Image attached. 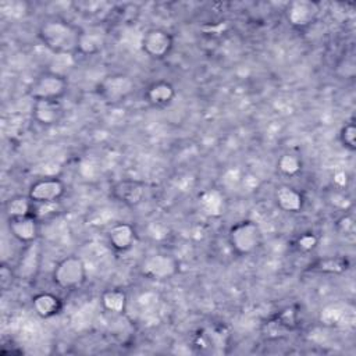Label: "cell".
I'll list each match as a JSON object with an SVG mask.
<instances>
[{
  "instance_id": "obj_29",
  "label": "cell",
  "mask_w": 356,
  "mask_h": 356,
  "mask_svg": "<svg viewBox=\"0 0 356 356\" xmlns=\"http://www.w3.org/2000/svg\"><path fill=\"white\" fill-rule=\"evenodd\" d=\"M334 182H335L338 186L346 185V182H348V175H346V172L338 171V172L334 175Z\"/></svg>"
},
{
  "instance_id": "obj_22",
  "label": "cell",
  "mask_w": 356,
  "mask_h": 356,
  "mask_svg": "<svg viewBox=\"0 0 356 356\" xmlns=\"http://www.w3.org/2000/svg\"><path fill=\"white\" fill-rule=\"evenodd\" d=\"M102 306L113 314H121L127 307V295L121 289H107L102 295Z\"/></svg>"
},
{
  "instance_id": "obj_15",
  "label": "cell",
  "mask_w": 356,
  "mask_h": 356,
  "mask_svg": "<svg viewBox=\"0 0 356 356\" xmlns=\"http://www.w3.org/2000/svg\"><path fill=\"white\" fill-rule=\"evenodd\" d=\"M199 207L209 217H220L225 209V197L220 189L210 188L199 195Z\"/></svg>"
},
{
  "instance_id": "obj_2",
  "label": "cell",
  "mask_w": 356,
  "mask_h": 356,
  "mask_svg": "<svg viewBox=\"0 0 356 356\" xmlns=\"http://www.w3.org/2000/svg\"><path fill=\"white\" fill-rule=\"evenodd\" d=\"M261 229L252 220H243L234 224L228 231V242L232 250L239 256L254 253L261 245Z\"/></svg>"
},
{
  "instance_id": "obj_19",
  "label": "cell",
  "mask_w": 356,
  "mask_h": 356,
  "mask_svg": "<svg viewBox=\"0 0 356 356\" xmlns=\"http://www.w3.org/2000/svg\"><path fill=\"white\" fill-rule=\"evenodd\" d=\"M321 321L327 325H338L342 324L343 320L348 323V320L353 318V307L348 305H330L321 310Z\"/></svg>"
},
{
  "instance_id": "obj_25",
  "label": "cell",
  "mask_w": 356,
  "mask_h": 356,
  "mask_svg": "<svg viewBox=\"0 0 356 356\" xmlns=\"http://www.w3.org/2000/svg\"><path fill=\"white\" fill-rule=\"evenodd\" d=\"M0 11L11 18H17L28 11V4L21 0H3L0 1Z\"/></svg>"
},
{
  "instance_id": "obj_23",
  "label": "cell",
  "mask_w": 356,
  "mask_h": 356,
  "mask_svg": "<svg viewBox=\"0 0 356 356\" xmlns=\"http://www.w3.org/2000/svg\"><path fill=\"white\" fill-rule=\"evenodd\" d=\"M277 167H278V170H280L284 175L293 177V175H296V174L300 172V170H302V160H300L296 154L285 153V154H282V156L278 159Z\"/></svg>"
},
{
  "instance_id": "obj_12",
  "label": "cell",
  "mask_w": 356,
  "mask_h": 356,
  "mask_svg": "<svg viewBox=\"0 0 356 356\" xmlns=\"http://www.w3.org/2000/svg\"><path fill=\"white\" fill-rule=\"evenodd\" d=\"M63 115V107L58 100H35L32 106L33 120L44 127L54 125Z\"/></svg>"
},
{
  "instance_id": "obj_1",
  "label": "cell",
  "mask_w": 356,
  "mask_h": 356,
  "mask_svg": "<svg viewBox=\"0 0 356 356\" xmlns=\"http://www.w3.org/2000/svg\"><path fill=\"white\" fill-rule=\"evenodd\" d=\"M81 29L64 19H46L39 26L40 42L54 54H72L78 51Z\"/></svg>"
},
{
  "instance_id": "obj_10",
  "label": "cell",
  "mask_w": 356,
  "mask_h": 356,
  "mask_svg": "<svg viewBox=\"0 0 356 356\" xmlns=\"http://www.w3.org/2000/svg\"><path fill=\"white\" fill-rule=\"evenodd\" d=\"M146 188L136 179H121L111 186V196L127 206H136L145 197Z\"/></svg>"
},
{
  "instance_id": "obj_27",
  "label": "cell",
  "mask_w": 356,
  "mask_h": 356,
  "mask_svg": "<svg viewBox=\"0 0 356 356\" xmlns=\"http://www.w3.org/2000/svg\"><path fill=\"white\" fill-rule=\"evenodd\" d=\"M296 245H298V249H299V250H302V252H310V250H313V249L316 248V245H317V238H316L314 234L307 232V234H303V235H300V236L298 238Z\"/></svg>"
},
{
  "instance_id": "obj_24",
  "label": "cell",
  "mask_w": 356,
  "mask_h": 356,
  "mask_svg": "<svg viewBox=\"0 0 356 356\" xmlns=\"http://www.w3.org/2000/svg\"><path fill=\"white\" fill-rule=\"evenodd\" d=\"M61 207L58 202H46V203H35L33 207V216L40 220H49L51 217H56L60 213Z\"/></svg>"
},
{
  "instance_id": "obj_5",
  "label": "cell",
  "mask_w": 356,
  "mask_h": 356,
  "mask_svg": "<svg viewBox=\"0 0 356 356\" xmlns=\"http://www.w3.org/2000/svg\"><path fill=\"white\" fill-rule=\"evenodd\" d=\"M140 274L149 280H170L179 271V261L168 253H152L140 263Z\"/></svg>"
},
{
  "instance_id": "obj_7",
  "label": "cell",
  "mask_w": 356,
  "mask_h": 356,
  "mask_svg": "<svg viewBox=\"0 0 356 356\" xmlns=\"http://www.w3.org/2000/svg\"><path fill=\"white\" fill-rule=\"evenodd\" d=\"M321 6L313 0H293L285 8V18L295 29H306L316 22Z\"/></svg>"
},
{
  "instance_id": "obj_9",
  "label": "cell",
  "mask_w": 356,
  "mask_h": 356,
  "mask_svg": "<svg viewBox=\"0 0 356 356\" xmlns=\"http://www.w3.org/2000/svg\"><path fill=\"white\" fill-rule=\"evenodd\" d=\"M65 192V185L56 177H44L36 179L28 192V196L33 203L58 202Z\"/></svg>"
},
{
  "instance_id": "obj_14",
  "label": "cell",
  "mask_w": 356,
  "mask_h": 356,
  "mask_svg": "<svg viewBox=\"0 0 356 356\" xmlns=\"http://www.w3.org/2000/svg\"><path fill=\"white\" fill-rule=\"evenodd\" d=\"M106 43V32L100 26H89L81 31L78 51L82 54H96Z\"/></svg>"
},
{
  "instance_id": "obj_21",
  "label": "cell",
  "mask_w": 356,
  "mask_h": 356,
  "mask_svg": "<svg viewBox=\"0 0 356 356\" xmlns=\"http://www.w3.org/2000/svg\"><path fill=\"white\" fill-rule=\"evenodd\" d=\"M39 260H40V249L36 242H32L28 245L24 256L19 260V264H18L19 273L18 274L21 277L31 278L32 275H35V273L38 270Z\"/></svg>"
},
{
  "instance_id": "obj_18",
  "label": "cell",
  "mask_w": 356,
  "mask_h": 356,
  "mask_svg": "<svg viewBox=\"0 0 356 356\" xmlns=\"http://www.w3.org/2000/svg\"><path fill=\"white\" fill-rule=\"evenodd\" d=\"M32 307L38 316L43 318H49L56 316L61 310V300L54 293L42 292L33 296Z\"/></svg>"
},
{
  "instance_id": "obj_11",
  "label": "cell",
  "mask_w": 356,
  "mask_h": 356,
  "mask_svg": "<svg viewBox=\"0 0 356 356\" xmlns=\"http://www.w3.org/2000/svg\"><path fill=\"white\" fill-rule=\"evenodd\" d=\"M8 228L11 235L21 243L29 245L36 241L39 232V220L33 216H24L8 220Z\"/></svg>"
},
{
  "instance_id": "obj_3",
  "label": "cell",
  "mask_w": 356,
  "mask_h": 356,
  "mask_svg": "<svg viewBox=\"0 0 356 356\" xmlns=\"http://www.w3.org/2000/svg\"><path fill=\"white\" fill-rule=\"evenodd\" d=\"M53 281L58 288L67 291L82 286L86 281V267L83 260L78 256H67L60 260L53 270Z\"/></svg>"
},
{
  "instance_id": "obj_20",
  "label": "cell",
  "mask_w": 356,
  "mask_h": 356,
  "mask_svg": "<svg viewBox=\"0 0 356 356\" xmlns=\"http://www.w3.org/2000/svg\"><path fill=\"white\" fill-rule=\"evenodd\" d=\"M33 207L35 203L32 202V199L26 195H17L10 197L6 204H4V211L7 214V218H18V217H24V216H29L33 214Z\"/></svg>"
},
{
  "instance_id": "obj_6",
  "label": "cell",
  "mask_w": 356,
  "mask_h": 356,
  "mask_svg": "<svg viewBox=\"0 0 356 356\" xmlns=\"http://www.w3.org/2000/svg\"><path fill=\"white\" fill-rule=\"evenodd\" d=\"M134 89V79L125 74H110L97 85L99 96L107 103H120L125 100Z\"/></svg>"
},
{
  "instance_id": "obj_4",
  "label": "cell",
  "mask_w": 356,
  "mask_h": 356,
  "mask_svg": "<svg viewBox=\"0 0 356 356\" xmlns=\"http://www.w3.org/2000/svg\"><path fill=\"white\" fill-rule=\"evenodd\" d=\"M68 89L64 75L47 71L39 75L29 86V96L35 100H60Z\"/></svg>"
},
{
  "instance_id": "obj_13",
  "label": "cell",
  "mask_w": 356,
  "mask_h": 356,
  "mask_svg": "<svg viewBox=\"0 0 356 356\" xmlns=\"http://www.w3.org/2000/svg\"><path fill=\"white\" fill-rule=\"evenodd\" d=\"M107 236L113 249L117 252H127L135 243L136 232L129 222H117L110 228Z\"/></svg>"
},
{
  "instance_id": "obj_16",
  "label": "cell",
  "mask_w": 356,
  "mask_h": 356,
  "mask_svg": "<svg viewBox=\"0 0 356 356\" xmlns=\"http://www.w3.org/2000/svg\"><path fill=\"white\" fill-rule=\"evenodd\" d=\"M275 202L282 211L296 213L303 206V196L298 189L289 185H282L275 191Z\"/></svg>"
},
{
  "instance_id": "obj_28",
  "label": "cell",
  "mask_w": 356,
  "mask_h": 356,
  "mask_svg": "<svg viewBox=\"0 0 356 356\" xmlns=\"http://www.w3.org/2000/svg\"><path fill=\"white\" fill-rule=\"evenodd\" d=\"M339 232L345 236H353L355 235V220L350 216H345L338 221Z\"/></svg>"
},
{
  "instance_id": "obj_8",
  "label": "cell",
  "mask_w": 356,
  "mask_h": 356,
  "mask_svg": "<svg viewBox=\"0 0 356 356\" xmlns=\"http://www.w3.org/2000/svg\"><path fill=\"white\" fill-rule=\"evenodd\" d=\"M174 39L170 32L161 28L147 29L140 38V49L153 60H161L170 54Z\"/></svg>"
},
{
  "instance_id": "obj_26",
  "label": "cell",
  "mask_w": 356,
  "mask_h": 356,
  "mask_svg": "<svg viewBox=\"0 0 356 356\" xmlns=\"http://www.w3.org/2000/svg\"><path fill=\"white\" fill-rule=\"evenodd\" d=\"M339 140L346 149L349 150L356 149V127L353 122H348L342 127L339 132Z\"/></svg>"
},
{
  "instance_id": "obj_17",
  "label": "cell",
  "mask_w": 356,
  "mask_h": 356,
  "mask_svg": "<svg viewBox=\"0 0 356 356\" xmlns=\"http://www.w3.org/2000/svg\"><path fill=\"white\" fill-rule=\"evenodd\" d=\"M174 96H175V89L167 81H157L152 83L145 93L146 100L152 106H157V107L167 106L168 103L172 102Z\"/></svg>"
}]
</instances>
